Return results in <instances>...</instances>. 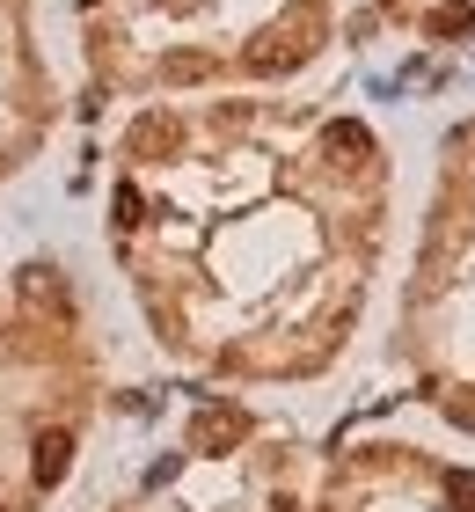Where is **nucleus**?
<instances>
[{"label": "nucleus", "instance_id": "obj_1", "mask_svg": "<svg viewBox=\"0 0 475 512\" xmlns=\"http://www.w3.org/2000/svg\"><path fill=\"white\" fill-rule=\"evenodd\" d=\"M242 432H249L242 410H198V417H190V447H198V454H220V447H234Z\"/></svg>", "mask_w": 475, "mask_h": 512}, {"label": "nucleus", "instance_id": "obj_2", "mask_svg": "<svg viewBox=\"0 0 475 512\" xmlns=\"http://www.w3.org/2000/svg\"><path fill=\"white\" fill-rule=\"evenodd\" d=\"M300 59H307V30H278V37H264L249 52L256 74H285V66H300Z\"/></svg>", "mask_w": 475, "mask_h": 512}, {"label": "nucleus", "instance_id": "obj_3", "mask_svg": "<svg viewBox=\"0 0 475 512\" xmlns=\"http://www.w3.org/2000/svg\"><path fill=\"white\" fill-rule=\"evenodd\" d=\"M66 461H74V439H66V432H44V439H37V461H30V476L44 483V491H52V483L66 476Z\"/></svg>", "mask_w": 475, "mask_h": 512}, {"label": "nucleus", "instance_id": "obj_4", "mask_svg": "<svg viewBox=\"0 0 475 512\" xmlns=\"http://www.w3.org/2000/svg\"><path fill=\"white\" fill-rule=\"evenodd\" d=\"M329 154H373V132L359 118H337L329 125Z\"/></svg>", "mask_w": 475, "mask_h": 512}, {"label": "nucleus", "instance_id": "obj_5", "mask_svg": "<svg viewBox=\"0 0 475 512\" xmlns=\"http://www.w3.org/2000/svg\"><path fill=\"white\" fill-rule=\"evenodd\" d=\"M169 139H176V125H169V118H139V125H132V154H161Z\"/></svg>", "mask_w": 475, "mask_h": 512}, {"label": "nucleus", "instance_id": "obj_6", "mask_svg": "<svg viewBox=\"0 0 475 512\" xmlns=\"http://www.w3.org/2000/svg\"><path fill=\"white\" fill-rule=\"evenodd\" d=\"M139 213H147V198H139L132 183H117V227H125V235L139 227Z\"/></svg>", "mask_w": 475, "mask_h": 512}, {"label": "nucleus", "instance_id": "obj_7", "mask_svg": "<svg viewBox=\"0 0 475 512\" xmlns=\"http://www.w3.org/2000/svg\"><path fill=\"white\" fill-rule=\"evenodd\" d=\"M432 30H439V37H454V30H475V8H439V15H432Z\"/></svg>", "mask_w": 475, "mask_h": 512}, {"label": "nucleus", "instance_id": "obj_8", "mask_svg": "<svg viewBox=\"0 0 475 512\" xmlns=\"http://www.w3.org/2000/svg\"><path fill=\"white\" fill-rule=\"evenodd\" d=\"M446 498H454L461 512H475V476H468V469H454V476H446Z\"/></svg>", "mask_w": 475, "mask_h": 512}]
</instances>
